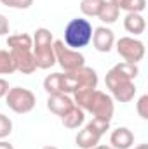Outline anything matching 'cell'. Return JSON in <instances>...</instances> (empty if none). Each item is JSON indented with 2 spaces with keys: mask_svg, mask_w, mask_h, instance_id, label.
I'll use <instances>...</instances> for the list:
<instances>
[{
  "mask_svg": "<svg viewBox=\"0 0 148 149\" xmlns=\"http://www.w3.org/2000/svg\"><path fill=\"white\" fill-rule=\"evenodd\" d=\"M110 144L113 149H129L134 144V134L127 127H118L111 132Z\"/></svg>",
  "mask_w": 148,
  "mask_h": 149,
  "instance_id": "cell-14",
  "label": "cell"
},
{
  "mask_svg": "<svg viewBox=\"0 0 148 149\" xmlns=\"http://www.w3.org/2000/svg\"><path fill=\"white\" fill-rule=\"evenodd\" d=\"M9 52H11V57L14 61L16 71H21L23 74H32L37 71V64H35V57H33L32 49H21V50L12 49Z\"/></svg>",
  "mask_w": 148,
  "mask_h": 149,
  "instance_id": "cell-10",
  "label": "cell"
},
{
  "mask_svg": "<svg viewBox=\"0 0 148 149\" xmlns=\"http://www.w3.org/2000/svg\"><path fill=\"white\" fill-rule=\"evenodd\" d=\"M73 106V99L68 94H52L47 99V109L56 116H65Z\"/></svg>",
  "mask_w": 148,
  "mask_h": 149,
  "instance_id": "cell-12",
  "label": "cell"
},
{
  "mask_svg": "<svg viewBox=\"0 0 148 149\" xmlns=\"http://www.w3.org/2000/svg\"><path fill=\"white\" fill-rule=\"evenodd\" d=\"M92 149H113L111 146H94Z\"/></svg>",
  "mask_w": 148,
  "mask_h": 149,
  "instance_id": "cell-29",
  "label": "cell"
},
{
  "mask_svg": "<svg viewBox=\"0 0 148 149\" xmlns=\"http://www.w3.org/2000/svg\"><path fill=\"white\" fill-rule=\"evenodd\" d=\"M91 38H92V24L89 23V19L75 17L65 28V40L63 42L66 47L78 50L82 47H87L91 43Z\"/></svg>",
  "mask_w": 148,
  "mask_h": 149,
  "instance_id": "cell-3",
  "label": "cell"
},
{
  "mask_svg": "<svg viewBox=\"0 0 148 149\" xmlns=\"http://www.w3.org/2000/svg\"><path fill=\"white\" fill-rule=\"evenodd\" d=\"M9 81L5 80V78H0V97H5L7 95V92H9Z\"/></svg>",
  "mask_w": 148,
  "mask_h": 149,
  "instance_id": "cell-27",
  "label": "cell"
},
{
  "mask_svg": "<svg viewBox=\"0 0 148 149\" xmlns=\"http://www.w3.org/2000/svg\"><path fill=\"white\" fill-rule=\"evenodd\" d=\"M44 90L52 95V94H63L61 90V73H52L47 74L44 80Z\"/></svg>",
  "mask_w": 148,
  "mask_h": 149,
  "instance_id": "cell-20",
  "label": "cell"
},
{
  "mask_svg": "<svg viewBox=\"0 0 148 149\" xmlns=\"http://www.w3.org/2000/svg\"><path fill=\"white\" fill-rule=\"evenodd\" d=\"M110 128V123L108 121H101V120H96L92 118L75 137V144L80 149H92L94 146L99 144L101 137L106 134V130Z\"/></svg>",
  "mask_w": 148,
  "mask_h": 149,
  "instance_id": "cell-4",
  "label": "cell"
},
{
  "mask_svg": "<svg viewBox=\"0 0 148 149\" xmlns=\"http://www.w3.org/2000/svg\"><path fill=\"white\" fill-rule=\"evenodd\" d=\"M5 102L11 111L18 113V114H26V113L33 111V108L37 104V97L28 88L12 87V88H9V92L5 95Z\"/></svg>",
  "mask_w": 148,
  "mask_h": 149,
  "instance_id": "cell-5",
  "label": "cell"
},
{
  "mask_svg": "<svg viewBox=\"0 0 148 149\" xmlns=\"http://www.w3.org/2000/svg\"><path fill=\"white\" fill-rule=\"evenodd\" d=\"M11 134H12V120L7 114L0 113V141L9 137Z\"/></svg>",
  "mask_w": 148,
  "mask_h": 149,
  "instance_id": "cell-23",
  "label": "cell"
},
{
  "mask_svg": "<svg viewBox=\"0 0 148 149\" xmlns=\"http://www.w3.org/2000/svg\"><path fill=\"white\" fill-rule=\"evenodd\" d=\"M115 45H117V52L124 59V63H131V64H138L140 61H143L145 52H147L145 43L134 37L118 38L115 42Z\"/></svg>",
  "mask_w": 148,
  "mask_h": 149,
  "instance_id": "cell-7",
  "label": "cell"
},
{
  "mask_svg": "<svg viewBox=\"0 0 148 149\" xmlns=\"http://www.w3.org/2000/svg\"><path fill=\"white\" fill-rule=\"evenodd\" d=\"M98 87V73L89 66H80L73 71L61 73V90L63 94H75L82 88H96Z\"/></svg>",
  "mask_w": 148,
  "mask_h": 149,
  "instance_id": "cell-2",
  "label": "cell"
},
{
  "mask_svg": "<svg viewBox=\"0 0 148 149\" xmlns=\"http://www.w3.org/2000/svg\"><path fill=\"white\" fill-rule=\"evenodd\" d=\"M52 45H54L52 33L47 28H37L35 35H33V47H32L37 70H49L56 64Z\"/></svg>",
  "mask_w": 148,
  "mask_h": 149,
  "instance_id": "cell-1",
  "label": "cell"
},
{
  "mask_svg": "<svg viewBox=\"0 0 148 149\" xmlns=\"http://www.w3.org/2000/svg\"><path fill=\"white\" fill-rule=\"evenodd\" d=\"M61 121H63V125L66 128H72V130L73 128H78L85 121V111L80 109L78 106H73L65 116H61Z\"/></svg>",
  "mask_w": 148,
  "mask_h": 149,
  "instance_id": "cell-16",
  "label": "cell"
},
{
  "mask_svg": "<svg viewBox=\"0 0 148 149\" xmlns=\"http://www.w3.org/2000/svg\"><path fill=\"white\" fill-rule=\"evenodd\" d=\"M52 47H54L56 63L65 71H73V70H78L80 66H85V57L78 50H73V49L66 47L63 40H54Z\"/></svg>",
  "mask_w": 148,
  "mask_h": 149,
  "instance_id": "cell-6",
  "label": "cell"
},
{
  "mask_svg": "<svg viewBox=\"0 0 148 149\" xmlns=\"http://www.w3.org/2000/svg\"><path fill=\"white\" fill-rule=\"evenodd\" d=\"M16 71L14 61L9 50H0V74H12Z\"/></svg>",
  "mask_w": 148,
  "mask_h": 149,
  "instance_id": "cell-22",
  "label": "cell"
},
{
  "mask_svg": "<svg viewBox=\"0 0 148 149\" xmlns=\"http://www.w3.org/2000/svg\"><path fill=\"white\" fill-rule=\"evenodd\" d=\"M7 47L12 49H32L33 47V38L26 33H18V35H11L7 37Z\"/></svg>",
  "mask_w": 148,
  "mask_h": 149,
  "instance_id": "cell-19",
  "label": "cell"
},
{
  "mask_svg": "<svg viewBox=\"0 0 148 149\" xmlns=\"http://www.w3.org/2000/svg\"><path fill=\"white\" fill-rule=\"evenodd\" d=\"M0 149H14V148H12V144H9L7 141L2 139V141H0Z\"/></svg>",
  "mask_w": 148,
  "mask_h": 149,
  "instance_id": "cell-28",
  "label": "cell"
},
{
  "mask_svg": "<svg viewBox=\"0 0 148 149\" xmlns=\"http://www.w3.org/2000/svg\"><path fill=\"white\" fill-rule=\"evenodd\" d=\"M106 0H82L80 2V12L87 17H98Z\"/></svg>",
  "mask_w": 148,
  "mask_h": 149,
  "instance_id": "cell-18",
  "label": "cell"
},
{
  "mask_svg": "<svg viewBox=\"0 0 148 149\" xmlns=\"http://www.w3.org/2000/svg\"><path fill=\"white\" fill-rule=\"evenodd\" d=\"M7 33H9V19L4 14H0V37H4Z\"/></svg>",
  "mask_w": 148,
  "mask_h": 149,
  "instance_id": "cell-26",
  "label": "cell"
},
{
  "mask_svg": "<svg viewBox=\"0 0 148 149\" xmlns=\"http://www.w3.org/2000/svg\"><path fill=\"white\" fill-rule=\"evenodd\" d=\"M85 111H89L92 114V118H96V120L110 123L111 118H113V111H115L111 95H108V94H105V92H101V90L96 88L92 92L91 102H89V106H87Z\"/></svg>",
  "mask_w": 148,
  "mask_h": 149,
  "instance_id": "cell-8",
  "label": "cell"
},
{
  "mask_svg": "<svg viewBox=\"0 0 148 149\" xmlns=\"http://www.w3.org/2000/svg\"><path fill=\"white\" fill-rule=\"evenodd\" d=\"M118 16H120V10L110 3V2H105V5H103V9H101V12H99V21H103V23H106V24H113V23H117V19H118Z\"/></svg>",
  "mask_w": 148,
  "mask_h": 149,
  "instance_id": "cell-21",
  "label": "cell"
},
{
  "mask_svg": "<svg viewBox=\"0 0 148 149\" xmlns=\"http://www.w3.org/2000/svg\"><path fill=\"white\" fill-rule=\"evenodd\" d=\"M94 49L98 52H110L115 45V35L110 28L106 26H99L96 30H92V38H91Z\"/></svg>",
  "mask_w": 148,
  "mask_h": 149,
  "instance_id": "cell-11",
  "label": "cell"
},
{
  "mask_svg": "<svg viewBox=\"0 0 148 149\" xmlns=\"http://www.w3.org/2000/svg\"><path fill=\"white\" fill-rule=\"evenodd\" d=\"M42 149H58V148H56V146H44Z\"/></svg>",
  "mask_w": 148,
  "mask_h": 149,
  "instance_id": "cell-30",
  "label": "cell"
},
{
  "mask_svg": "<svg viewBox=\"0 0 148 149\" xmlns=\"http://www.w3.org/2000/svg\"><path fill=\"white\" fill-rule=\"evenodd\" d=\"M140 73L138 70V64H131V63H118L111 68L110 71L106 73L105 78V83H106V88H110L113 83L117 81H132Z\"/></svg>",
  "mask_w": 148,
  "mask_h": 149,
  "instance_id": "cell-9",
  "label": "cell"
},
{
  "mask_svg": "<svg viewBox=\"0 0 148 149\" xmlns=\"http://www.w3.org/2000/svg\"><path fill=\"white\" fill-rule=\"evenodd\" d=\"M118 10H125V12H138L141 14L147 9V0H110Z\"/></svg>",
  "mask_w": 148,
  "mask_h": 149,
  "instance_id": "cell-17",
  "label": "cell"
},
{
  "mask_svg": "<svg viewBox=\"0 0 148 149\" xmlns=\"http://www.w3.org/2000/svg\"><path fill=\"white\" fill-rule=\"evenodd\" d=\"M124 28H125L127 33H131V35L136 37V35L145 33V30H147V21H145V17H143L141 14H138V12H127L125 17H124Z\"/></svg>",
  "mask_w": 148,
  "mask_h": 149,
  "instance_id": "cell-15",
  "label": "cell"
},
{
  "mask_svg": "<svg viewBox=\"0 0 148 149\" xmlns=\"http://www.w3.org/2000/svg\"><path fill=\"white\" fill-rule=\"evenodd\" d=\"M136 111L138 114L143 118V120H148V95H141L138 99V104H136Z\"/></svg>",
  "mask_w": 148,
  "mask_h": 149,
  "instance_id": "cell-25",
  "label": "cell"
},
{
  "mask_svg": "<svg viewBox=\"0 0 148 149\" xmlns=\"http://www.w3.org/2000/svg\"><path fill=\"white\" fill-rule=\"evenodd\" d=\"M0 2L11 9H30L33 5V0H0Z\"/></svg>",
  "mask_w": 148,
  "mask_h": 149,
  "instance_id": "cell-24",
  "label": "cell"
},
{
  "mask_svg": "<svg viewBox=\"0 0 148 149\" xmlns=\"http://www.w3.org/2000/svg\"><path fill=\"white\" fill-rule=\"evenodd\" d=\"M136 85L134 81H117L110 87L111 97L118 102H131L136 95Z\"/></svg>",
  "mask_w": 148,
  "mask_h": 149,
  "instance_id": "cell-13",
  "label": "cell"
}]
</instances>
